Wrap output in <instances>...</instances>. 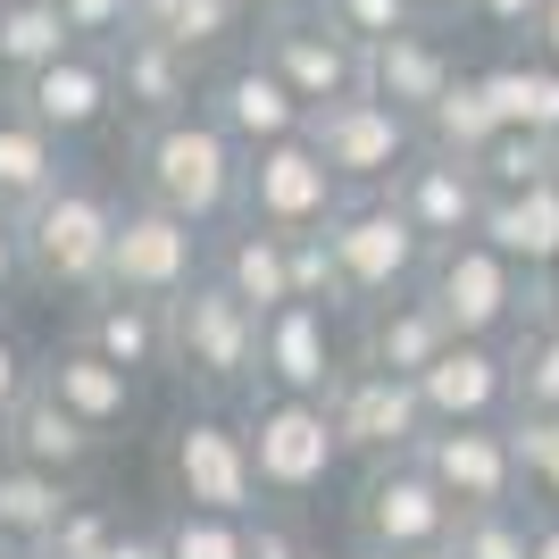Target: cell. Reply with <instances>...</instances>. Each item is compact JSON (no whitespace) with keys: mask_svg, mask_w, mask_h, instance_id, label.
<instances>
[{"mask_svg":"<svg viewBox=\"0 0 559 559\" xmlns=\"http://www.w3.org/2000/svg\"><path fill=\"white\" fill-rule=\"evenodd\" d=\"M334 318L343 309H318V301H284L259 318V384H276V393H309L326 401L343 384V343H334Z\"/></svg>","mask_w":559,"mask_h":559,"instance_id":"obj_17","label":"cell"},{"mask_svg":"<svg viewBox=\"0 0 559 559\" xmlns=\"http://www.w3.org/2000/svg\"><path fill=\"white\" fill-rule=\"evenodd\" d=\"M543 301L559 309V259H551V267H543Z\"/></svg>","mask_w":559,"mask_h":559,"instance_id":"obj_53","label":"cell"},{"mask_svg":"<svg viewBox=\"0 0 559 559\" xmlns=\"http://www.w3.org/2000/svg\"><path fill=\"white\" fill-rule=\"evenodd\" d=\"M535 559H559V510H535Z\"/></svg>","mask_w":559,"mask_h":559,"instance_id":"obj_50","label":"cell"},{"mask_svg":"<svg viewBox=\"0 0 559 559\" xmlns=\"http://www.w3.org/2000/svg\"><path fill=\"white\" fill-rule=\"evenodd\" d=\"M485 93H492V109H501V126H526V134H543V142L559 134V59L510 50V59L485 68Z\"/></svg>","mask_w":559,"mask_h":559,"instance_id":"obj_30","label":"cell"},{"mask_svg":"<svg viewBox=\"0 0 559 559\" xmlns=\"http://www.w3.org/2000/svg\"><path fill=\"white\" fill-rule=\"evenodd\" d=\"M210 276V226L159 210V201H134L117 217V251H109V284L117 293H142V301H176Z\"/></svg>","mask_w":559,"mask_h":559,"instance_id":"obj_12","label":"cell"},{"mask_svg":"<svg viewBox=\"0 0 559 559\" xmlns=\"http://www.w3.org/2000/svg\"><path fill=\"white\" fill-rule=\"evenodd\" d=\"M117 201L84 176H68L59 192H43L34 210L17 217L25 242V276L50 284V293H100L109 284V251H117Z\"/></svg>","mask_w":559,"mask_h":559,"instance_id":"obj_3","label":"cell"},{"mask_svg":"<svg viewBox=\"0 0 559 559\" xmlns=\"http://www.w3.org/2000/svg\"><path fill=\"white\" fill-rule=\"evenodd\" d=\"M117 93H126V117L134 126H159V117H192L210 100V59H192L185 43L167 34H126L117 43Z\"/></svg>","mask_w":559,"mask_h":559,"instance_id":"obj_19","label":"cell"},{"mask_svg":"<svg viewBox=\"0 0 559 559\" xmlns=\"http://www.w3.org/2000/svg\"><path fill=\"white\" fill-rule=\"evenodd\" d=\"M9 93L25 100V109L43 117L59 142H84V134H100L117 109H126V93H117V50H100V43H75V50H59L50 68H34L25 84H9Z\"/></svg>","mask_w":559,"mask_h":559,"instance_id":"obj_15","label":"cell"},{"mask_svg":"<svg viewBox=\"0 0 559 559\" xmlns=\"http://www.w3.org/2000/svg\"><path fill=\"white\" fill-rule=\"evenodd\" d=\"M251 559H318V551H309L301 526H284V518H251Z\"/></svg>","mask_w":559,"mask_h":559,"instance_id":"obj_45","label":"cell"},{"mask_svg":"<svg viewBox=\"0 0 559 559\" xmlns=\"http://www.w3.org/2000/svg\"><path fill=\"white\" fill-rule=\"evenodd\" d=\"M176 376L201 401H242L259 384V309L234 293L226 276H201L192 293H176Z\"/></svg>","mask_w":559,"mask_h":559,"instance_id":"obj_4","label":"cell"},{"mask_svg":"<svg viewBox=\"0 0 559 559\" xmlns=\"http://www.w3.org/2000/svg\"><path fill=\"white\" fill-rule=\"evenodd\" d=\"M75 510V485L50 476V467L0 451V551H43L59 535V518Z\"/></svg>","mask_w":559,"mask_h":559,"instance_id":"obj_27","label":"cell"},{"mask_svg":"<svg viewBox=\"0 0 559 559\" xmlns=\"http://www.w3.org/2000/svg\"><path fill=\"white\" fill-rule=\"evenodd\" d=\"M309 134H318V151L334 159V176H343L350 192H393L401 167L426 151V126L409 109H393L384 93H359V100L318 109V117H309Z\"/></svg>","mask_w":559,"mask_h":559,"instance_id":"obj_10","label":"cell"},{"mask_svg":"<svg viewBox=\"0 0 559 559\" xmlns=\"http://www.w3.org/2000/svg\"><path fill=\"white\" fill-rule=\"evenodd\" d=\"M334 426H343V451L350 460H401V451H418L426 443V393H418V376H393V368H368V359H350L343 384L326 393Z\"/></svg>","mask_w":559,"mask_h":559,"instance_id":"obj_13","label":"cell"},{"mask_svg":"<svg viewBox=\"0 0 559 559\" xmlns=\"http://www.w3.org/2000/svg\"><path fill=\"white\" fill-rule=\"evenodd\" d=\"M401 217L426 234V242H467V234H485V210H492V185L476 159H443V151H418V159L401 167L393 185Z\"/></svg>","mask_w":559,"mask_h":559,"instance_id":"obj_18","label":"cell"},{"mask_svg":"<svg viewBox=\"0 0 559 559\" xmlns=\"http://www.w3.org/2000/svg\"><path fill=\"white\" fill-rule=\"evenodd\" d=\"M485 242H501L518 267H535V276H543V267L559 259V185H551V176H543V185H518V192H492Z\"/></svg>","mask_w":559,"mask_h":559,"instance_id":"obj_29","label":"cell"},{"mask_svg":"<svg viewBox=\"0 0 559 559\" xmlns=\"http://www.w3.org/2000/svg\"><path fill=\"white\" fill-rule=\"evenodd\" d=\"M467 17L485 25L492 43L526 50V43H535V25H543V0H467Z\"/></svg>","mask_w":559,"mask_h":559,"instance_id":"obj_44","label":"cell"},{"mask_svg":"<svg viewBox=\"0 0 559 559\" xmlns=\"http://www.w3.org/2000/svg\"><path fill=\"white\" fill-rule=\"evenodd\" d=\"M510 368H518V409H559V309L551 301L510 334Z\"/></svg>","mask_w":559,"mask_h":559,"instance_id":"obj_34","label":"cell"},{"mask_svg":"<svg viewBox=\"0 0 559 559\" xmlns=\"http://www.w3.org/2000/svg\"><path fill=\"white\" fill-rule=\"evenodd\" d=\"M318 9H326L343 34H359L368 50H376V43H393L401 25H418V17H426L418 0H318Z\"/></svg>","mask_w":559,"mask_h":559,"instance_id":"obj_40","label":"cell"},{"mask_svg":"<svg viewBox=\"0 0 559 559\" xmlns=\"http://www.w3.org/2000/svg\"><path fill=\"white\" fill-rule=\"evenodd\" d=\"M117 526H126L117 510H100V501H75V510L59 518V535L43 543V559H100V551L117 543Z\"/></svg>","mask_w":559,"mask_h":559,"instance_id":"obj_41","label":"cell"},{"mask_svg":"<svg viewBox=\"0 0 559 559\" xmlns=\"http://www.w3.org/2000/svg\"><path fill=\"white\" fill-rule=\"evenodd\" d=\"M0 451H17V460H34V467H50V476H68V485H75V476L100 460V426H93V418H75L68 401L43 384V393L25 401L17 418L0 426Z\"/></svg>","mask_w":559,"mask_h":559,"instance_id":"obj_26","label":"cell"},{"mask_svg":"<svg viewBox=\"0 0 559 559\" xmlns=\"http://www.w3.org/2000/svg\"><path fill=\"white\" fill-rule=\"evenodd\" d=\"M293 293H301V301H318V309H350V293H343V267H334V242H326V226H318V234H293Z\"/></svg>","mask_w":559,"mask_h":559,"instance_id":"obj_39","label":"cell"},{"mask_svg":"<svg viewBox=\"0 0 559 559\" xmlns=\"http://www.w3.org/2000/svg\"><path fill=\"white\" fill-rule=\"evenodd\" d=\"M75 343H93L100 359H117V368H134V376H159V368H176V309L100 284V293H84Z\"/></svg>","mask_w":559,"mask_h":559,"instance_id":"obj_21","label":"cell"},{"mask_svg":"<svg viewBox=\"0 0 559 559\" xmlns=\"http://www.w3.org/2000/svg\"><path fill=\"white\" fill-rule=\"evenodd\" d=\"M100 559H167V526H117V543Z\"/></svg>","mask_w":559,"mask_h":559,"instance_id":"obj_46","label":"cell"},{"mask_svg":"<svg viewBox=\"0 0 559 559\" xmlns=\"http://www.w3.org/2000/svg\"><path fill=\"white\" fill-rule=\"evenodd\" d=\"M59 50H75V25L59 0H0V84H25Z\"/></svg>","mask_w":559,"mask_h":559,"instance_id":"obj_31","label":"cell"},{"mask_svg":"<svg viewBox=\"0 0 559 559\" xmlns=\"http://www.w3.org/2000/svg\"><path fill=\"white\" fill-rule=\"evenodd\" d=\"M43 384L68 401L75 418H93L100 435L134 426V409H142V376H134V368H117V359H100L93 343H59V350L43 359Z\"/></svg>","mask_w":559,"mask_h":559,"instance_id":"obj_25","label":"cell"},{"mask_svg":"<svg viewBox=\"0 0 559 559\" xmlns=\"http://www.w3.org/2000/svg\"><path fill=\"white\" fill-rule=\"evenodd\" d=\"M167 492L192 501V510H226V518H259L267 485H259L251 460V426L226 418V409H185V426L167 435Z\"/></svg>","mask_w":559,"mask_h":559,"instance_id":"obj_8","label":"cell"},{"mask_svg":"<svg viewBox=\"0 0 559 559\" xmlns=\"http://www.w3.org/2000/svg\"><path fill=\"white\" fill-rule=\"evenodd\" d=\"M210 267L259 309V318L284 309V301H301V293H293V234H276V226H251V217H242L234 234H217V259H210Z\"/></svg>","mask_w":559,"mask_h":559,"instance_id":"obj_28","label":"cell"},{"mask_svg":"<svg viewBox=\"0 0 559 559\" xmlns=\"http://www.w3.org/2000/svg\"><path fill=\"white\" fill-rule=\"evenodd\" d=\"M518 467H526V501L535 510H559V409H518Z\"/></svg>","mask_w":559,"mask_h":559,"instance_id":"obj_37","label":"cell"},{"mask_svg":"<svg viewBox=\"0 0 559 559\" xmlns=\"http://www.w3.org/2000/svg\"><path fill=\"white\" fill-rule=\"evenodd\" d=\"M59 9H68L75 43H100V50H117L126 34H134V9H142V0H59Z\"/></svg>","mask_w":559,"mask_h":559,"instance_id":"obj_42","label":"cell"},{"mask_svg":"<svg viewBox=\"0 0 559 559\" xmlns=\"http://www.w3.org/2000/svg\"><path fill=\"white\" fill-rule=\"evenodd\" d=\"M134 176H142V201H159V210L192 217V226H226V217H242L251 151L210 109H192V117L134 126Z\"/></svg>","mask_w":559,"mask_h":559,"instance_id":"obj_1","label":"cell"},{"mask_svg":"<svg viewBox=\"0 0 559 559\" xmlns=\"http://www.w3.org/2000/svg\"><path fill=\"white\" fill-rule=\"evenodd\" d=\"M167 559H251V518L176 501L167 510Z\"/></svg>","mask_w":559,"mask_h":559,"instance_id":"obj_35","label":"cell"},{"mask_svg":"<svg viewBox=\"0 0 559 559\" xmlns=\"http://www.w3.org/2000/svg\"><path fill=\"white\" fill-rule=\"evenodd\" d=\"M34 393H43V359H34V350H25L17 334L0 326V426L17 418V409H25Z\"/></svg>","mask_w":559,"mask_h":559,"instance_id":"obj_43","label":"cell"},{"mask_svg":"<svg viewBox=\"0 0 559 559\" xmlns=\"http://www.w3.org/2000/svg\"><path fill=\"white\" fill-rule=\"evenodd\" d=\"M201 109H210L217 126L242 142V151H259V142H284V134H309V100L293 93V84H284V75L259 59V50H242L234 68L210 75V100H201Z\"/></svg>","mask_w":559,"mask_h":559,"instance_id":"obj_20","label":"cell"},{"mask_svg":"<svg viewBox=\"0 0 559 559\" xmlns=\"http://www.w3.org/2000/svg\"><path fill=\"white\" fill-rule=\"evenodd\" d=\"M384 559H460L451 543H435V551H384Z\"/></svg>","mask_w":559,"mask_h":559,"instance_id":"obj_52","label":"cell"},{"mask_svg":"<svg viewBox=\"0 0 559 559\" xmlns=\"http://www.w3.org/2000/svg\"><path fill=\"white\" fill-rule=\"evenodd\" d=\"M343 176L334 159L318 151V134H284V142H259L251 151V176H242V217L251 226H276V234H318L334 210H343Z\"/></svg>","mask_w":559,"mask_h":559,"instance_id":"obj_11","label":"cell"},{"mask_svg":"<svg viewBox=\"0 0 559 559\" xmlns=\"http://www.w3.org/2000/svg\"><path fill=\"white\" fill-rule=\"evenodd\" d=\"M551 185H559V134H551Z\"/></svg>","mask_w":559,"mask_h":559,"instance_id":"obj_54","label":"cell"},{"mask_svg":"<svg viewBox=\"0 0 559 559\" xmlns=\"http://www.w3.org/2000/svg\"><path fill=\"white\" fill-rule=\"evenodd\" d=\"M418 293L451 318V334H476V343H510V334L543 309V276L518 267V259L501 251V242H485V234L435 242Z\"/></svg>","mask_w":559,"mask_h":559,"instance_id":"obj_2","label":"cell"},{"mask_svg":"<svg viewBox=\"0 0 559 559\" xmlns=\"http://www.w3.org/2000/svg\"><path fill=\"white\" fill-rule=\"evenodd\" d=\"M418 460L435 467V485L460 510H510V501H526V467H518L510 418L501 426H426Z\"/></svg>","mask_w":559,"mask_h":559,"instance_id":"obj_14","label":"cell"},{"mask_svg":"<svg viewBox=\"0 0 559 559\" xmlns=\"http://www.w3.org/2000/svg\"><path fill=\"white\" fill-rule=\"evenodd\" d=\"M0 559H43V551H0Z\"/></svg>","mask_w":559,"mask_h":559,"instance_id":"obj_55","label":"cell"},{"mask_svg":"<svg viewBox=\"0 0 559 559\" xmlns=\"http://www.w3.org/2000/svg\"><path fill=\"white\" fill-rule=\"evenodd\" d=\"M485 185L492 192H518V185H543V176H551V142L543 134H526V126H501V134L485 142Z\"/></svg>","mask_w":559,"mask_h":559,"instance_id":"obj_38","label":"cell"},{"mask_svg":"<svg viewBox=\"0 0 559 559\" xmlns=\"http://www.w3.org/2000/svg\"><path fill=\"white\" fill-rule=\"evenodd\" d=\"M68 185V142L0 84V217H25L43 192Z\"/></svg>","mask_w":559,"mask_h":559,"instance_id":"obj_23","label":"cell"},{"mask_svg":"<svg viewBox=\"0 0 559 559\" xmlns=\"http://www.w3.org/2000/svg\"><path fill=\"white\" fill-rule=\"evenodd\" d=\"M526 50H543V59H559V0H543V25H535V43Z\"/></svg>","mask_w":559,"mask_h":559,"instance_id":"obj_48","label":"cell"},{"mask_svg":"<svg viewBox=\"0 0 559 559\" xmlns=\"http://www.w3.org/2000/svg\"><path fill=\"white\" fill-rule=\"evenodd\" d=\"M326 242H334V267H343L350 309H376V301H393V293H418L426 259H435V242L401 217L393 192H343V210L326 217Z\"/></svg>","mask_w":559,"mask_h":559,"instance_id":"obj_5","label":"cell"},{"mask_svg":"<svg viewBox=\"0 0 559 559\" xmlns=\"http://www.w3.org/2000/svg\"><path fill=\"white\" fill-rule=\"evenodd\" d=\"M242 426H251V460H259L267 501H309V492L350 460L334 409H326V401H309V393L251 384V393H242Z\"/></svg>","mask_w":559,"mask_h":559,"instance_id":"obj_6","label":"cell"},{"mask_svg":"<svg viewBox=\"0 0 559 559\" xmlns=\"http://www.w3.org/2000/svg\"><path fill=\"white\" fill-rule=\"evenodd\" d=\"M359 559H368V551H359Z\"/></svg>","mask_w":559,"mask_h":559,"instance_id":"obj_56","label":"cell"},{"mask_svg":"<svg viewBox=\"0 0 559 559\" xmlns=\"http://www.w3.org/2000/svg\"><path fill=\"white\" fill-rule=\"evenodd\" d=\"M418 9H426L435 25H443V17H467V0H418Z\"/></svg>","mask_w":559,"mask_h":559,"instance_id":"obj_51","label":"cell"},{"mask_svg":"<svg viewBox=\"0 0 559 559\" xmlns=\"http://www.w3.org/2000/svg\"><path fill=\"white\" fill-rule=\"evenodd\" d=\"M259 59L309 100V117L334 109V100H359L368 75H376V50L359 43V34H343L326 9H293V17L259 25Z\"/></svg>","mask_w":559,"mask_h":559,"instance_id":"obj_9","label":"cell"},{"mask_svg":"<svg viewBox=\"0 0 559 559\" xmlns=\"http://www.w3.org/2000/svg\"><path fill=\"white\" fill-rule=\"evenodd\" d=\"M443 350H451V318L426 301V293H393V301L359 309V359H368V368L426 376Z\"/></svg>","mask_w":559,"mask_h":559,"instance_id":"obj_24","label":"cell"},{"mask_svg":"<svg viewBox=\"0 0 559 559\" xmlns=\"http://www.w3.org/2000/svg\"><path fill=\"white\" fill-rule=\"evenodd\" d=\"M460 50H451V34L435 17H418V25H401L393 43H376V75H368V93H384L393 109H409L426 126V109L460 84Z\"/></svg>","mask_w":559,"mask_h":559,"instance_id":"obj_22","label":"cell"},{"mask_svg":"<svg viewBox=\"0 0 559 559\" xmlns=\"http://www.w3.org/2000/svg\"><path fill=\"white\" fill-rule=\"evenodd\" d=\"M418 393H426V418H435V426H501V418H518L510 343L451 334V350L418 376Z\"/></svg>","mask_w":559,"mask_h":559,"instance_id":"obj_16","label":"cell"},{"mask_svg":"<svg viewBox=\"0 0 559 559\" xmlns=\"http://www.w3.org/2000/svg\"><path fill=\"white\" fill-rule=\"evenodd\" d=\"M134 25H142V34H167V43H185L192 59H217V50L242 43L251 9H242V0H142Z\"/></svg>","mask_w":559,"mask_h":559,"instance_id":"obj_32","label":"cell"},{"mask_svg":"<svg viewBox=\"0 0 559 559\" xmlns=\"http://www.w3.org/2000/svg\"><path fill=\"white\" fill-rule=\"evenodd\" d=\"M17 276H25V242H17V217H0V301L17 293Z\"/></svg>","mask_w":559,"mask_h":559,"instance_id":"obj_47","label":"cell"},{"mask_svg":"<svg viewBox=\"0 0 559 559\" xmlns=\"http://www.w3.org/2000/svg\"><path fill=\"white\" fill-rule=\"evenodd\" d=\"M460 559H535V501H510V510H460Z\"/></svg>","mask_w":559,"mask_h":559,"instance_id":"obj_36","label":"cell"},{"mask_svg":"<svg viewBox=\"0 0 559 559\" xmlns=\"http://www.w3.org/2000/svg\"><path fill=\"white\" fill-rule=\"evenodd\" d=\"M350 535L359 551L384 559V551H435V543L460 535V501L435 485V467L418 451H401V460H376L359 476V501H350Z\"/></svg>","mask_w":559,"mask_h":559,"instance_id":"obj_7","label":"cell"},{"mask_svg":"<svg viewBox=\"0 0 559 559\" xmlns=\"http://www.w3.org/2000/svg\"><path fill=\"white\" fill-rule=\"evenodd\" d=\"M501 134V109L485 93V68L460 75L435 109H426V151H443V159H485V142Z\"/></svg>","mask_w":559,"mask_h":559,"instance_id":"obj_33","label":"cell"},{"mask_svg":"<svg viewBox=\"0 0 559 559\" xmlns=\"http://www.w3.org/2000/svg\"><path fill=\"white\" fill-rule=\"evenodd\" d=\"M251 9V25H276V17H293V9H318V0H242Z\"/></svg>","mask_w":559,"mask_h":559,"instance_id":"obj_49","label":"cell"}]
</instances>
